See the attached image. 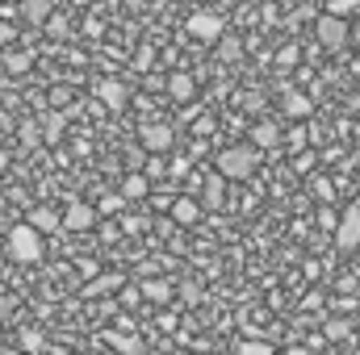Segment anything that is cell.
<instances>
[{
    "instance_id": "obj_23",
    "label": "cell",
    "mask_w": 360,
    "mask_h": 355,
    "mask_svg": "<svg viewBox=\"0 0 360 355\" xmlns=\"http://www.w3.org/2000/svg\"><path fill=\"white\" fill-rule=\"evenodd\" d=\"M218 42H222V59H226V63H235V59L243 55V42H239V38H226V34H222Z\"/></svg>"
},
{
    "instance_id": "obj_13",
    "label": "cell",
    "mask_w": 360,
    "mask_h": 355,
    "mask_svg": "<svg viewBox=\"0 0 360 355\" xmlns=\"http://www.w3.org/2000/svg\"><path fill=\"white\" fill-rule=\"evenodd\" d=\"M252 147H260V151L281 147V126H276V121H256V126H252Z\"/></svg>"
},
{
    "instance_id": "obj_30",
    "label": "cell",
    "mask_w": 360,
    "mask_h": 355,
    "mask_svg": "<svg viewBox=\"0 0 360 355\" xmlns=\"http://www.w3.org/2000/svg\"><path fill=\"white\" fill-rule=\"evenodd\" d=\"M21 347L25 351H42V335L38 330H21Z\"/></svg>"
},
{
    "instance_id": "obj_37",
    "label": "cell",
    "mask_w": 360,
    "mask_h": 355,
    "mask_svg": "<svg viewBox=\"0 0 360 355\" xmlns=\"http://www.w3.org/2000/svg\"><path fill=\"white\" fill-rule=\"evenodd\" d=\"M297 55H302L297 46H285V51H281V67H293V63H297Z\"/></svg>"
},
{
    "instance_id": "obj_24",
    "label": "cell",
    "mask_w": 360,
    "mask_h": 355,
    "mask_svg": "<svg viewBox=\"0 0 360 355\" xmlns=\"http://www.w3.org/2000/svg\"><path fill=\"white\" fill-rule=\"evenodd\" d=\"M319 13H314V4H306V0H297L293 8H289V21H314Z\"/></svg>"
},
{
    "instance_id": "obj_1",
    "label": "cell",
    "mask_w": 360,
    "mask_h": 355,
    "mask_svg": "<svg viewBox=\"0 0 360 355\" xmlns=\"http://www.w3.org/2000/svg\"><path fill=\"white\" fill-rule=\"evenodd\" d=\"M214 168H218L226 180H248L256 168H260V147H252V142H235V147H226V151L214 155Z\"/></svg>"
},
{
    "instance_id": "obj_21",
    "label": "cell",
    "mask_w": 360,
    "mask_h": 355,
    "mask_svg": "<svg viewBox=\"0 0 360 355\" xmlns=\"http://www.w3.org/2000/svg\"><path fill=\"white\" fill-rule=\"evenodd\" d=\"M113 288H122V276L109 272V276H96V280H92L89 288H84V297H101V293H113Z\"/></svg>"
},
{
    "instance_id": "obj_29",
    "label": "cell",
    "mask_w": 360,
    "mask_h": 355,
    "mask_svg": "<svg viewBox=\"0 0 360 355\" xmlns=\"http://www.w3.org/2000/svg\"><path fill=\"white\" fill-rule=\"evenodd\" d=\"M147 155H151L147 147H143V151H130V155H126V168H130V172H143V163H147Z\"/></svg>"
},
{
    "instance_id": "obj_39",
    "label": "cell",
    "mask_w": 360,
    "mask_h": 355,
    "mask_svg": "<svg viewBox=\"0 0 360 355\" xmlns=\"http://www.w3.org/2000/svg\"><path fill=\"white\" fill-rule=\"evenodd\" d=\"M13 309H17V301L13 297H0V318H13Z\"/></svg>"
},
{
    "instance_id": "obj_22",
    "label": "cell",
    "mask_w": 360,
    "mask_h": 355,
    "mask_svg": "<svg viewBox=\"0 0 360 355\" xmlns=\"http://www.w3.org/2000/svg\"><path fill=\"white\" fill-rule=\"evenodd\" d=\"M109 343H113L117 351H126V355H143V351H147V343H143V339H134V335H109Z\"/></svg>"
},
{
    "instance_id": "obj_36",
    "label": "cell",
    "mask_w": 360,
    "mask_h": 355,
    "mask_svg": "<svg viewBox=\"0 0 360 355\" xmlns=\"http://www.w3.org/2000/svg\"><path fill=\"white\" fill-rule=\"evenodd\" d=\"M122 226H126V234H143L147 230V217H126Z\"/></svg>"
},
{
    "instance_id": "obj_31",
    "label": "cell",
    "mask_w": 360,
    "mask_h": 355,
    "mask_svg": "<svg viewBox=\"0 0 360 355\" xmlns=\"http://www.w3.org/2000/svg\"><path fill=\"white\" fill-rule=\"evenodd\" d=\"M13 42H17V25L0 17V46H13Z\"/></svg>"
},
{
    "instance_id": "obj_3",
    "label": "cell",
    "mask_w": 360,
    "mask_h": 355,
    "mask_svg": "<svg viewBox=\"0 0 360 355\" xmlns=\"http://www.w3.org/2000/svg\"><path fill=\"white\" fill-rule=\"evenodd\" d=\"M8 255H13L17 264H38V260H42V230H34L30 222L13 226V230H8Z\"/></svg>"
},
{
    "instance_id": "obj_11",
    "label": "cell",
    "mask_w": 360,
    "mask_h": 355,
    "mask_svg": "<svg viewBox=\"0 0 360 355\" xmlns=\"http://www.w3.org/2000/svg\"><path fill=\"white\" fill-rule=\"evenodd\" d=\"M34 230H42V234H55V230H63V213H55V209H46V205H38V209H30V217H25Z\"/></svg>"
},
{
    "instance_id": "obj_38",
    "label": "cell",
    "mask_w": 360,
    "mask_h": 355,
    "mask_svg": "<svg viewBox=\"0 0 360 355\" xmlns=\"http://www.w3.org/2000/svg\"><path fill=\"white\" fill-rule=\"evenodd\" d=\"M143 168H147V176H164V159H147Z\"/></svg>"
},
{
    "instance_id": "obj_44",
    "label": "cell",
    "mask_w": 360,
    "mask_h": 355,
    "mask_svg": "<svg viewBox=\"0 0 360 355\" xmlns=\"http://www.w3.org/2000/svg\"><path fill=\"white\" fill-rule=\"evenodd\" d=\"M276 4H281V8H293V4H297V0H276Z\"/></svg>"
},
{
    "instance_id": "obj_43",
    "label": "cell",
    "mask_w": 360,
    "mask_h": 355,
    "mask_svg": "<svg viewBox=\"0 0 360 355\" xmlns=\"http://www.w3.org/2000/svg\"><path fill=\"white\" fill-rule=\"evenodd\" d=\"M348 46H356L360 51V25H352V42H348Z\"/></svg>"
},
{
    "instance_id": "obj_42",
    "label": "cell",
    "mask_w": 360,
    "mask_h": 355,
    "mask_svg": "<svg viewBox=\"0 0 360 355\" xmlns=\"http://www.w3.org/2000/svg\"><path fill=\"white\" fill-rule=\"evenodd\" d=\"M151 0H126V8H147Z\"/></svg>"
},
{
    "instance_id": "obj_17",
    "label": "cell",
    "mask_w": 360,
    "mask_h": 355,
    "mask_svg": "<svg viewBox=\"0 0 360 355\" xmlns=\"http://www.w3.org/2000/svg\"><path fill=\"white\" fill-rule=\"evenodd\" d=\"M63 130H68V113H63V109H51V113L42 117V138H46V142H59Z\"/></svg>"
},
{
    "instance_id": "obj_33",
    "label": "cell",
    "mask_w": 360,
    "mask_h": 355,
    "mask_svg": "<svg viewBox=\"0 0 360 355\" xmlns=\"http://www.w3.org/2000/svg\"><path fill=\"white\" fill-rule=\"evenodd\" d=\"M68 100H72V92L63 88V84H59V88H51V105H55V109H63Z\"/></svg>"
},
{
    "instance_id": "obj_25",
    "label": "cell",
    "mask_w": 360,
    "mask_h": 355,
    "mask_svg": "<svg viewBox=\"0 0 360 355\" xmlns=\"http://www.w3.org/2000/svg\"><path fill=\"white\" fill-rule=\"evenodd\" d=\"M126 205V196L122 192H109V196H101V205H96V213H117Z\"/></svg>"
},
{
    "instance_id": "obj_26",
    "label": "cell",
    "mask_w": 360,
    "mask_h": 355,
    "mask_svg": "<svg viewBox=\"0 0 360 355\" xmlns=\"http://www.w3.org/2000/svg\"><path fill=\"white\" fill-rule=\"evenodd\" d=\"M360 8V0H327V13H340V17H352Z\"/></svg>"
},
{
    "instance_id": "obj_15",
    "label": "cell",
    "mask_w": 360,
    "mask_h": 355,
    "mask_svg": "<svg viewBox=\"0 0 360 355\" xmlns=\"http://www.w3.org/2000/svg\"><path fill=\"white\" fill-rule=\"evenodd\" d=\"M323 335H327V343H344V339L356 335V322L352 318H327L323 322Z\"/></svg>"
},
{
    "instance_id": "obj_16",
    "label": "cell",
    "mask_w": 360,
    "mask_h": 355,
    "mask_svg": "<svg viewBox=\"0 0 360 355\" xmlns=\"http://www.w3.org/2000/svg\"><path fill=\"white\" fill-rule=\"evenodd\" d=\"M197 209H201V201L188 192V196H180L176 205H172V222H180V226H197Z\"/></svg>"
},
{
    "instance_id": "obj_14",
    "label": "cell",
    "mask_w": 360,
    "mask_h": 355,
    "mask_svg": "<svg viewBox=\"0 0 360 355\" xmlns=\"http://www.w3.org/2000/svg\"><path fill=\"white\" fill-rule=\"evenodd\" d=\"M168 96L180 100V105H188L193 96H197V80L188 76V72H176V76H168Z\"/></svg>"
},
{
    "instance_id": "obj_35",
    "label": "cell",
    "mask_w": 360,
    "mask_h": 355,
    "mask_svg": "<svg viewBox=\"0 0 360 355\" xmlns=\"http://www.w3.org/2000/svg\"><path fill=\"white\" fill-rule=\"evenodd\" d=\"M331 192H335V188H331L327 180H314V201H331Z\"/></svg>"
},
{
    "instance_id": "obj_20",
    "label": "cell",
    "mask_w": 360,
    "mask_h": 355,
    "mask_svg": "<svg viewBox=\"0 0 360 355\" xmlns=\"http://www.w3.org/2000/svg\"><path fill=\"white\" fill-rule=\"evenodd\" d=\"M122 196H126V201H143V196H147V176H143V172H130L126 184H122Z\"/></svg>"
},
{
    "instance_id": "obj_4",
    "label": "cell",
    "mask_w": 360,
    "mask_h": 355,
    "mask_svg": "<svg viewBox=\"0 0 360 355\" xmlns=\"http://www.w3.org/2000/svg\"><path fill=\"white\" fill-rule=\"evenodd\" d=\"M184 25H188V34H193L197 42H218V38L226 34V21H222L218 13H210V8H197Z\"/></svg>"
},
{
    "instance_id": "obj_10",
    "label": "cell",
    "mask_w": 360,
    "mask_h": 355,
    "mask_svg": "<svg viewBox=\"0 0 360 355\" xmlns=\"http://www.w3.org/2000/svg\"><path fill=\"white\" fill-rule=\"evenodd\" d=\"M139 293H143V301H151V305H168L172 297H176V288H172V280H143L139 284Z\"/></svg>"
},
{
    "instance_id": "obj_28",
    "label": "cell",
    "mask_w": 360,
    "mask_h": 355,
    "mask_svg": "<svg viewBox=\"0 0 360 355\" xmlns=\"http://www.w3.org/2000/svg\"><path fill=\"white\" fill-rule=\"evenodd\" d=\"M42 25H46V34H51V38H68V21H63V17H46Z\"/></svg>"
},
{
    "instance_id": "obj_12",
    "label": "cell",
    "mask_w": 360,
    "mask_h": 355,
    "mask_svg": "<svg viewBox=\"0 0 360 355\" xmlns=\"http://www.w3.org/2000/svg\"><path fill=\"white\" fill-rule=\"evenodd\" d=\"M281 109H285V117H297V121H302V117H310V113H314V100H310V96H306V92H285V96H281Z\"/></svg>"
},
{
    "instance_id": "obj_32",
    "label": "cell",
    "mask_w": 360,
    "mask_h": 355,
    "mask_svg": "<svg viewBox=\"0 0 360 355\" xmlns=\"http://www.w3.org/2000/svg\"><path fill=\"white\" fill-rule=\"evenodd\" d=\"M310 168H314V155L297 151V155H293V172H310Z\"/></svg>"
},
{
    "instance_id": "obj_45",
    "label": "cell",
    "mask_w": 360,
    "mask_h": 355,
    "mask_svg": "<svg viewBox=\"0 0 360 355\" xmlns=\"http://www.w3.org/2000/svg\"><path fill=\"white\" fill-rule=\"evenodd\" d=\"M356 330H360V322H356Z\"/></svg>"
},
{
    "instance_id": "obj_7",
    "label": "cell",
    "mask_w": 360,
    "mask_h": 355,
    "mask_svg": "<svg viewBox=\"0 0 360 355\" xmlns=\"http://www.w3.org/2000/svg\"><path fill=\"white\" fill-rule=\"evenodd\" d=\"M226 184H231V180L222 176L218 168H214L210 176H201V188H197L201 209H222V205H226Z\"/></svg>"
},
{
    "instance_id": "obj_34",
    "label": "cell",
    "mask_w": 360,
    "mask_h": 355,
    "mask_svg": "<svg viewBox=\"0 0 360 355\" xmlns=\"http://www.w3.org/2000/svg\"><path fill=\"white\" fill-rule=\"evenodd\" d=\"M38 138H42V130H38L34 121H25V126H21V142H38Z\"/></svg>"
},
{
    "instance_id": "obj_2",
    "label": "cell",
    "mask_w": 360,
    "mask_h": 355,
    "mask_svg": "<svg viewBox=\"0 0 360 355\" xmlns=\"http://www.w3.org/2000/svg\"><path fill=\"white\" fill-rule=\"evenodd\" d=\"M314 38H319V46H327L331 55H340L352 42V25L340 13H323V17H314Z\"/></svg>"
},
{
    "instance_id": "obj_19",
    "label": "cell",
    "mask_w": 360,
    "mask_h": 355,
    "mask_svg": "<svg viewBox=\"0 0 360 355\" xmlns=\"http://www.w3.org/2000/svg\"><path fill=\"white\" fill-rule=\"evenodd\" d=\"M46 17H51V0H21V21L42 25Z\"/></svg>"
},
{
    "instance_id": "obj_9",
    "label": "cell",
    "mask_w": 360,
    "mask_h": 355,
    "mask_svg": "<svg viewBox=\"0 0 360 355\" xmlns=\"http://www.w3.org/2000/svg\"><path fill=\"white\" fill-rule=\"evenodd\" d=\"M96 96H101V105H105L109 113H122V109L130 105V88H126L122 80H113V76L96 84Z\"/></svg>"
},
{
    "instance_id": "obj_41",
    "label": "cell",
    "mask_w": 360,
    "mask_h": 355,
    "mask_svg": "<svg viewBox=\"0 0 360 355\" xmlns=\"http://www.w3.org/2000/svg\"><path fill=\"white\" fill-rule=\"evenodd\" d=\"M134 301H143V293H139V288H126V293H122V305H134Z\"/></svg>"
},
{
    "instance_id": "obj_18",
    "label": "cell",
    "mask_w": 360,
    "mask_h": 355,
    "mask_svg": "<svg viewBox=\"0 0 360 355\" xmlns=\"http://www.w3.org/2000/svg\"><path fill=\"white\" fill-rule=\"evenodd\" d=\"M0 63H4V72L25 76V72L34 67V55H30V51H8V55H0Z\"/></svg>"
},
{
    "instance_id": "obj_6",
    "label": "cell",
    "mask_w": 360,
    "mask_h": 355,
    "mask_svg": "<svg viewBox=\"0 0 360 355\" xmlns=\"http://www.w3.org/2000/svg\"><path fill=\"white\" fill-rule=\"evenodd\" d=\"M335 247L340 251H356L360 247V205H348L344 217L335 222Z\"/></svg>"
},
{
    "instance_id": "obj_27",
    "label": "cell",
    "mask_w": 360,
    "mask_h": 355,
    "mask_svg": "<svg viewBox=\"0 0 360 355\" xmlns=\"http://www.w3.org/2000/svg\"><path fill=\"white\" fill-rule=\"evenodd\" d=\"M239 351H243V355H272V343H260V339H248V343H239Z\"/></svg>"
},
{
    "instance_id": "obj_5",
    "label": "cell",
    "mask_w": 360,
    "mask_h": 355,
    "mask_svg": "<svg viewBox=\"0 0 360 355\" xmlns=\"http://www.w3.org/2000/svg\"><path fill=\"white\" fill-rule=\"evenodd\" d=\"M139 138H143V147H147L151 155H164V151H172V142H176V130H172L168 121H143Z\"/></svg>"
},
{
    "instance_id": "obj_40",
    "label": "cell",
    "mask_w": 360,
    "mask_h": 355,
    "mask_svg": "<svg viewBox=\"0 0 360 355\" xmlns=\"http://www.w3.org/2000/svg\"><path fill=\"white\" fill-rule=\"evenodd\" d=\"M180 297H184V301H197L201 293H197V284H180Z\"/></svg>"
},
{
    "instance_id": "obj_8",
    "label": "cell",
    "mask_w": 360,
    "mask_h": 355,
    "mask_svg": "<svg viewBox=\"0 0 360 355\" xmlns=\"http://www.w3.org/2000/svg\"><path fill=\"white\" fill-rule=\"evenodd\" d=\"M96 222H101V213H96L92 205H84V201H72V205L63 209V230H72V234H84Z\"/></svg>"
}]
</instances>
